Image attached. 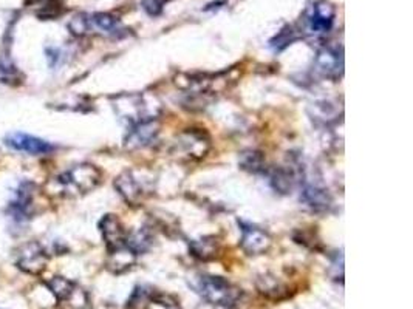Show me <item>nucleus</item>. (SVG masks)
<instances>
[{
	"mask_svg": "<svg viewBox=\"0 0 413 309\" xmlns=\"http://www.w3.org/2000/svg\"><path fill=\"white\" fill-rule=\"evenodd\" d=\"M102 173L93 164H78L70 171L56 176V184L64 196H75L92 192L99 186Z\"/></svg>",
	"mask_w": 413,
	"mask_h": 309,
	"instance_id": "f257e3e1",
	"label": "nucleus"
},
{
	"mask_svg": "<svg viewBox=\"0 0 413 309\" xmlns=\"http://www.w3.org/2000/svg\"><path fill=\"white\" fill-rule=\"evenodd\" d=\"M197 292L200 294L204 301L225 309H231L239 305L241 299V289L227 282L226 278L217 275H202L198 278Z\"/></svg>",
	"mask_w": 413,
	"mask_h": 309,
	"instance_id": "f03ea898",
	"label": "nucleus"
},
{
	"mask_svg": "<svg viewBox=\"0 0 413 309\" xmlns=\"http://www.w3.org/2000/svg\"><path fill=\"white\" fill-rule=\"evenodd\" d=\"M115 110L122 120L129 122V126H134L141 121L157 120L161 112V107L157 99L146 94H122L116 99Z\"/></svg>",
	"mask_w": 413,
	"mask_h": 309,
	"instance_id": "7ed1b4c3",
	"label": "nucleus"
},
{
	"mask_svg": "<svg viewBox=\"0 0 413 309\" xmlns=\"http://www.w3.org/2000/svg\"><path fill=\"white\" fill-rule=\"evenodd\" d=\"M211 149V139L206 131L189 129L176 136L174 143V153L188 159H202Z\"/></svg>",
	"mask_w": 413,
	"mask_h": 309,
	"instance_id": "20e7f679",
	"label": "nucleus"
},
{
	"mask_svg": "<svg viewBox=\"0 0 413 309\" xmlns=\"http://www.w3.org/2000/svg\"><path fill=\"white\" fill-rule=\"evenodd\" d=\"M314 71L323 79L337 80L344 73L342 47H323L317 51L314 59Z\"/></svg>",
	"mask_w": 413,
	"mask_h": 309,
	"instance_id": "39448f33",
	"label": "nucleus"
},
{
	"mask_svg": "<svg viewBox=\"0 0 413 309\" xmlns=\"http://www.w3.org/2000/svg\"><path fill=\"white\" fill-rule=\"evenodd\" d=\"M336 16L335 6L327 0H316L307 11L305 22L307 27L314 34H326L333 27Z\"/></svg>",
	"mask_w": 413,
	"mask_h": 309,
	"instance_id": "423d86ee",
	"label": "nucleus"
},
{
	"mask_svg": "<svg viewBox=\"0 0 413 309\" xmlns=\"http://www.w3.org/2000/svg\"><path fill=\"white\" fill-rule=\"evenodd\" d=\"M48 254L38 241H29L18 251L16 266L27 274L38 275L46 269Z\"/></svg>",
	"mask_w": 413,
	"mask_h": 309,
	"instance_id": "0eeeda50",
	"label": "nucleus"
},
{
	"mask_svg": "<svg viewBox=\"0 0 413 309\" xmlns=\"http://www.w3.org/2000/svg\"><path fill=\"white\" fill-rule=\"evenodd\" d=\"M33 195L34 184L29 181L20 182V186L16 189L13 200L8 206V215L13 218L14 223H25L31 218Z\"/></svg>",
	"mask_w": 413,
	"mask_h": 309,
	"instance_id": "6e6552de",
	"label": "nucleus"
},
{
	"mask_svg": "<svg viewBox=\"0 0 413 309\" xmlns=\"http://www.w3.org/2000/svg\"><path fill=\"white\" fill-rule=\"evenodd\" d=\"M241 227V240L240 246L243 251L248 255H262L268 252V249L272 245V238L267 231H263L262 227L248 224V223H240Z\"/></svg>",
	"mask_w": 413,
	"mask_h": 309,
	"instance_id": "1a4fd4ad",
	"label": "nucleus"
},
{
	"mask_svg": "<svg viewBox=\"0 0 413 309\" xmlns=\"http://www.w3.org/2000/svg\"><path fill=\"white\" fill-rule=\"evenodd\" d=\"M99 231L107 246V252H113L127 246L129 233L124 229L121 220L116 215L108 213V215L102 217L99 222Z\"/></svg>",
	"mask_w": 413,
	"mask_h": 309,
	"instance_id": "9d476101",
	"label": "nucleus"
},
{
	"mask_svg": "<svg viewBox=\"0 0 413 309\" xmlns=\"http://www.w3.org/2000/svg\"><path fill=\"white\" fill-rule=\"evenodd\" d=\"M160 135V122L157 120L141 121L130 126L127 136H125V147L130 150L143 149L150 145Z\"/></svg>",
	"mask_w": 413,
	"mask_h": 309,
	"instance_id": "9b49d317",
	"label": "nucleus"
},
{
	"mask_svg": "<svg viewBox=\"0 0 413 309\" xmlns=\"http://www.w3.org/2000/svg\"><path fill=\"white\" fill-rule=\"evenodd\" d=\"M5 145H8L10 149L18 150V152H24L29 154H47L55 150V145L50 144L47 141H43L41 138H36L27 134H20V131H16V134H10L4 139Z\"/></svg>",
	"mask_w": 413,
	"mask_h": 309,
	"instance_id": "f8f14e48",
	"label": "nucleus"
},
{
	"mask_svg": "<svg viewBox=\"0 0 413 309\" xmlns=\"http://www.w3.org/2000/svg\"><path fill=\"white\" fill-rule=\"evenodd\" d=\"M115 189L122 200L130 206H138L144 198L146 189L134 172L125 171L115 180Z\"/></svg>",
	"mask_w": 413,
	"mask_h": 309,
	"instance_id": "ddd939ff",
	"label": "nucleus"
},
{
	"mask_svg": "<svg viewBox=\"0 0 413 309\" xmlns=\"http://www.w3.org/2000/svg\"><path fill=\"white\" fill-rule=\"evenodd\" d=\"M300 201L314 212H326L331 206V196L321 187L305 186L300 194Z\"/></svg>",
	"mask_w": 413,
	"mask_h": 309,
	"instance_id": "4468645a",
	"label": "nucleus"
},
{
	"mask_svg": "<svg viewBox=\"0 0 413 309\" xmlns=\"http://www.w3.org/2000/svg\"><path fill=\"white\" fill-rule=\"evenodd\" d=\"M309 116L316 124H321V126H330L339 117V108L336 104L331 101H316L309 106Z\"/></svg>",
	"mask_w": 413,
	"mask_h": 309,
	"instance_id": "2eb2a0df",
	"label": "nucleus"
},
{
	"mask_svg": "<svg viewBox=\"0 0 413 309\" xmlns=\"http://www.w3.org/2000/svg\"><path fill=\"white\" fill-rule=\"evenodd\" d=\"M88 27H90V31L92 29H99L101 33L107 36H120L124 31L120 25V20L107 13H98L93 14V16H88Z\"/></svg>",
	"mask_w": 413,
	"mask_h": 309,
	"instance_id": "dca6fc26",
	"label": "nucleus"
},
{
	"mask_svg": "<svg viewBox=\"0 0 413 309\" xmlns=\"http://www.w3.org/2000/svg\"><path fill=\"white\" fill-rule=\"evenodd\" d=\"M136 261V255L130 251V249L125 246L122 249H118V251L108 252V260H107V268L113 272V274H122V272L129 271L134 266Z\"/></svg>",
	"mask_w": 413,
	"mask_h": 309,
	"instance_id": "f3484780",
	"label": "nucleus"
},
{
	"mask_svg": "<svg viewBox=\"0 0 413 309\" xmlns=\"http://www.w3.org/2000/svg\"><path fill=\"white\" fill-rule=\"evenodd\" d=\"M189 247H190V252H192V255L197 257V259H200L203 261H209L217 257L220 251V243L216 237H204L200 240L190 241Z\"/></svg>",
	"mask_w": 413,
	"mask_h": 309,
	"instance_id": "a211bd4d",
	"label": "nucleus"
},
{
	"mask_svg": "<svg viewBox=\"0 0 413 309\" xmlns=\"http://www.w3.org/2000/svg\"><path fill=\"white\" fill-rule=\"evenodd\" d=\"M47 286H48V289L51 291V294H53V296L56 297L59 303H64V301L71 300L73 297H75V294L78 292L76 285L64 277H53L47 283Z\"/></svg>",
	"mask_w": 413,
	"mask_h": 309,
	"instance_id": "6ab92c4d",
	"label": "nucleus"
},
{
	"mask_svg": "<svg viewBox=\"0 0 413 309\" xmlns=\"http://www.w3.org/2000/svg\"><path fill=\"white\" fill-rule=\"evenodd\" d=\"M257 289L268 299H282L285 296V286L276 277L265 274L257 278Z\"/></svg>",
	"mask_w": 413,
	"mask_h": 309,
	"instance_id": "aec40b11",
	"label": "nucleus"
},
{
	"mask_svg": "<svg viewBox=\"0 0 413 309\" xmlns=\"http://www.w3.org/2000/svg\"><path fill=\"white\" fill-rule=\"evenodd\" d=\"M153 289L147 286H136L127 300L125 309H149L150 303H153Z\"/></svg>",
	"mask_w": 413,
	"mask_h": 309,
	"instance_id": "412c9836",
	"label": "nucleus"
},
{
	"mask_svg": "<svg viewBox=\"0 0 413 309\" xmlns=\"http://www.w3.org/2000/svg\"><path fill=\"white\" fill-rule=\"evenodd\" d=\"M239 164L243 171L251 173H260L265 171V158L260 152L246 150L240 154Z\"/></svg>",
	"mask_w": 413,
	"mask_h": 309,
	"instance_id": "4be33fe9",
	"label": "nucleus"
},
{
	"mask_svg": "<svg viewBox=\"0 0 413 309\" xmlns=\"http://www.w3.org/2000/svg\"><path fill=\"white\" fill-rule=\"evenodd\" d=\"M150 246H152V237L146 229H139L134 233L127 235V247L135 255L147 252L150 249Z\"/></svg>",
	"mask_w": 413,
	"mask_h": 309,
	"instance_id": "5701e85b",
	"label": "nucleus"
},
{
	"mask_svg": "<svg viewBox=\"0 0 413 309\" xmlns=\"http://www.w3.org/2000/svg\"><path fill=\"white\" fill-rule=\"evenodd\" d=\"M22 73L16 65H13L8 61H0V82L6 85H19L22 82Z\"/></svg>",
	"mask_w": 413,
	"mask_h": 309,
	"instance_id": "b1692460",
	"label": "nucleus"
},
{
	"mask_svg": "<svg viewBox=\"0 0 413 309\" xmlns=\"http://www.w3.org/2000/svg\"><path fill=\"white\" fill-rule=\"evenodd\" d=\"M271 182L274 186L276 190H279L280 194H288L293 189L294 184V176L291 172L285 171V168H279V171H274L271 175Z\"/></svg>",
	"mask_w": 413,
	"mask_h": 309,
	"instance_id": "393cba45",
	"label": "nucleus"
},
{
	"mask_svg": "<svg viewBox=\"0 0 413 309\" xmlns=\"http://www.w3.org/2000/svg\"><path fill=\"white\" fill-rule=\"evenodd\" d=\"M296 39V36H294V31L291 27H286L285 29H282L274 39L271 41V47L274 48L276 51H282L284 48H286L290 45V43Z\"/></svg>",
	"mask_w": 413,
	"mask_h": 309,
	"instance_id": "a878e982",
	"label": "nucleus"
},
{
	"mask_svg": "<svg viewBox=\"0 0 413 309\" xmlns=\"http://www.w3.org/2000/svg\"><path fill=\"white\" fill-rule=\"evenodd\" d=\"M163 2L164 0H143V6L150 16H158L163 10Z\"/></svg>",
	"mask_w": 413,
	"mask_h": 309,
	"instance_id": "bb28decb",
	"label": "nucleus"
},
{
	"mask_svg": "<svg viewBox=\"0 0 413 309\" xmlns=\"http://www.w3.org/2000/svg\"><path fill=\"white\" fill-rule=\"evenodd\" d=\"M28 5H36V3H43L46 6L43 8H48V6H56V0H27Z\"/></svg>",
	"mask_w": 413,
	"mask_h": 309,
	"instance_id": "cd10ccee",
	"label": "nucleus"
},
{
	"mask_svg": "<svg viewBox=\"0 0 413 309\" xmlns=\"http://www.w3.org/2000/svg\"><path fill=\"white\" fill-rule=\"evenodd\" d=\"M80 309H87V308H80Z\"/></svg>",
	"mask_w": 413,
	"mask_h": 309,
	"instance_id": "c85d7f7f",
	"label": "nucleus"
}]
</instances>
